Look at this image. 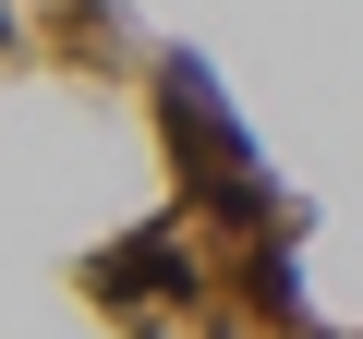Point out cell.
Wrapping results in <instances>:
<instances>
[{"instance_id":"1","label":"cell","mask_w":363,"mask_h":339,"mask_svg":"<svg viewBox=\"0 0 363 339\" xmlns=\"http://www.w3.org/2000/svg\"><path fill=\"white\" fill-rule=\"evenodd\" d=\"M182 279H194V255H182L169 230H133L121 255H97V291H109V303H145V291H182Z\"/></svg>"},{"instance_id":"2","label":"cell","mask_w":363,"mask_h":339,"mask_svg":"<svg viewBox=\"0 0 363 339\" xmlns=\"http://www.w3.org/2000/svg\"><path fill=\"white\" fill-rule=\"evenodd\" d=\"M0 37H13V0H0Z\"/></svg>"}]
</instances>
